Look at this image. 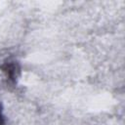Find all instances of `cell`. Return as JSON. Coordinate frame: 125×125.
Segmentation results:
<instances>
[{
  "instance_id": "obj_1",
  "label": "cell",
  "mask_w": 125,
  "mask_h": 125,
  "mask_svg": "<svg viewBox=\"0 0 125 125\" xmlns=\"http://www.w3.org/2000/svg\"><path fill=\"white\" fill-rule=\"evenodd\" d=\"M4 124H5V118H4V115L2 113V107L0 104V125H4Z\"/></svg>"
}]
</instances>
